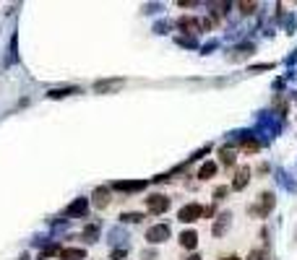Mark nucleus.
I'll return each instance as SVG.
<instances>
[{
	"mask_svg": "<svg viewBox=\"0 0 297 260\" xmlns=\"http://www.w3.org/2000/svg\"><path fill=\"white\" fill-rule=\"evenodd\" d=\"M89 211V200L86 198H78L76 203H73V206H68V216H84V213Z\"/></svg>",
	"mask_w": 297,
	"mask_h": 260,
	"instance_id": "nucleus-5",
	"label": "nucleus"
},
{
	"mask_svg": "<svg viewBox=\"0 0 297 260\" xmlns=\"http://www.w3.org/2000/svg\"><path fill=\"white\" fill-rule=\"evenodd\" d=\"M146 206L151 213H164L169 208V198L167 195H148L146 198Z\"/></svg>",
	"mask_w": 297,
	"mask_h": 260,
	"instance_id": "nucleus-3",
	"label": "nucleus"
},
{
	"mask_svg": "<svg viewBox=\"0 0 297 260\" xmlns=\"http://www.w3.org/2000/svg\"><path fill=\"white\" fill-rule=\"evenodd\" d=\"M201 216H203V206H198V203H188V206H182V208L177 211V219L185 221V224L198 221Z\"/></svg>",
	"mask_w": 297,
	"mask_h": 260,
	"instance_id": "nucleus-1",
	"label": "nucleus"
},
{
	"mask_svg": "<svg viewBox=\"0 0 297 260\" xmlns=\"http://www.w3.org/2000/svg\"><path fill=\"white\" fill-rule=\"evenodd\" d=\"M65 94H78V88H55V91H50L52 99H60V96H65Z\"/></svg>",
	"mask_w": 297,
	"mask_h": 260,
	"instance_id": "nucleus-18",
	"label": "nucleus"
},
{
	"mask_svg": "<svg viewBox=\"0 0 297 260\" xmlns=\"http://www.w3.org/2000/svg\"><path fill=\"white\" fill-rule=\"evenodd\" d=\"M97 234H99V227H89L86 232H84V237L91 242V240H97Z\"/></svg>",
	"mask_w": 297,
	"mask_h": 260,
	"instance_id": "nucleus-19",
	"label": "nucleus"
},
{
	"mask_svg": "<svg viewBox=\"0 0 297 260\" xmlns=\"http://www.w3.org/2000/svg\"><path fill=\"white\" fill-rule=\"evenodd\" d=\"M240 10H243V13H253V10H256V3H240Z\"/></svg>",
	"mask_w": 297,
	"mask_h": 260,
	"instance_id": "nucleus-20",
	"label": "nucleus"
},
{
	"mask_svg": "<svg viewBox=\"0 0 297 260\" xmlns=\"http://www.w3.org/2000/svg\"><path fill=\"white\" fill-rule=\"evenodd\" d=\"M123 221L125 224H139V221H144V213H123Z\"/></svg>",
	"mask_w": 297,
	"mask_h": 260,
	"instance_id": "nucleus-17",
	"label": "nucleus"
},
{
	"mask_svg": "<svg viewBox=\"0 0 297 260\" xmlns=\"http://www.w3.org/2000/svg\"><path fill=\"white\" fill-rule=\"evenodd\" d=\"M167 237H169V227H167V224H156V227H151V229L146 232V240L151 242V245L164 242Z\"/></svg>",
	"mask_w": 297,
	"mask_h": 260,
	"instance_id": "nucleus-2",
	"label": "nucleus"
},
{
	"mask_svg": "<svg viewBox=\"0 0 297 260\" xmlns=\"http://www.w3.org/2000/svg\"><path fill=\"white\" fill-rule=\"evenodd\" d=\"M86 253L81 250V247H65V250H60V260H84Z\"/></svg>",
	"mask_w": 297,
	"mask_h": 260,
	"instance_id": "nucleus-7",
	"label": "nucleus"
},
{
	"mask_svg": "<svg viewBox=\"0 0 297 260\" xmlns=\"http://www.w3.org/2000/svg\"><path fill=\"white\" fill-rule=\"evenodd\" d=\"M182 31H188V34H198V29H201V21H196V18H180V24H177Z\"/></svg>",
	"mask_w": 297,
	"mask_h": 260,
	"instance_id": "nucleus-9",
	"label": "nucleus"
},
{
	"mask_svg": "<svg viewBox=\"0 0 297 260\" xmlns=\"http://www.w3.org/2000/svg\"><path fill=\"white\" fill-rule=\"evenodd\" d=\"M222 260H240V258H237V255H224Z\"/></svg>",
	"mask_w": 297,
	"mask_h": 260,
	"instance_id": "nucleus-23",
	"label": "nucleus"
},
{
	"mask_svg": "<svg viewBox=\"0 0 297 260\" xmlns=\"http://www.w3.org/2000/svg\"><path fill=\"white\" fill-rule=\"evenodd\" d=\"M107 203H110V190H107V187L94 190V206H97V208H105Z\"/></svg>",
	"mask_w": 297,
	"mask_h": 260,
	"instance_id": "nucleus-10",
	"label": "nucleus"
},
{
	"mask_svg": "<svg viewBox=\"0 0 297 260\" xmlns=\"http://www.w3.org/2000/svg\"><path fill=\"white\" fill-rule=\"evenodd\" d=\"M214 174H216V164H214V162H206V164L198 169V177H201V179H209V177H214Z\"/></svg>",
	"mask_w": 297,
	"mask_h": 260,
	"instance_id": "nucleus-12",
	"label": "nucleus"
},
{
	"mask_svg": "<svg viewBox=\"0 0 297 260\" xmlns=\"http://www.w3.org/2000/svg\"><path fill=\"white\" fill-rule=\"evenodd\" d=\"M240 149H243V151H250V154H256V151L261 149V143L253 141V138H243V141H240Z\"/></svg>",
	"mask_w": 297,
	"mask_h": 260,
	"instance_id": "nucleus-15",
	"label": "nucleus"
},
{
	"mask_svg": "<svg viewBox=\"0 0 297 260\" xmlns=\"http://www.w3.org/2000/svg\"><path fill=\"white\" fill-rule=\"evenodd\" d=\"M248 260H264V253H258V250H253L248 255Z\"/></svg>",
	"mask_w": 297,
	"mask_h": 260,
	"instance_id": "nucleus-22",
	"label": "nucleus"
},
{
	"mask_svg": "<svg viewBox=\"0 0 297 260\" xmlns=\"http://www.w3.org/2000/svg\"><path fill=\"white\" fill-rule=\"evenodd\" d=\"M146 182H115V190H128V193H133V190H144Z\"/></svg>",
	"mask_w": 297,
	"mask_h": 260,
	"instance_id": "nucleus-14",
	"label": "nucleus"
},
{
	"mask_svg": "<svg viewBox=\"0 0 297 260\" xmlns=\"http://www.w3.org/2000/svg\"><path fill=\"white\" fill-rule=\"evenodd\" d=\"M219 156H222V164H227V167H230V164L235 162V151H232V149H222V151H219Z\"/></svg>",
	"mask_w": 297,
	"mask_h": 260,
	"instance_id": "nucleus-16",
	"label": "nucleus"
},
{
	"mask_svg": "<svg viewBox=\"0 0 297 260\" xmlns=\"http://www.w3.org/2000/svg\"><path fill=\"white\" fill-rule=\"evenodd\" d=\"M224 195H227V187H216L214 190V200H222Z\"/></svg>",
	"mask_w": 297,
	"mask_h": 260,
	"instance_id": "nucleus-21",
	"label": "nucleus"
},
{
	"mask_svg": "<svg viewBox=\"0 0 297 260\" xmlns=\"http://www.w3.org/2000/svg\"><path fill=\"white\" fill-rule=\"evenodd\" d=\"M248 179H250V169H248V167H243V169H240V172L235 174L232 187H235V190H243V187L248 185Z\"/></svg>",
	"mask_w": 297,
	"mask_h": 260,
	"instance_id": "nucleus-8",
	"label": "nucleus"
},
{
	"mask_svg": "<svg viewBox=\"0 0 297 260\" xmlns=\"http://www.w3.org/2000/svg\"><path fill=\"white\" fill-rule=\"evenodd\" d=\"M180 245L185 247V250H193V247L198 245V234L193 232V229H188V232H182L180 234Z\"/></svg>",
	"mask_w": 297,
	"mask_h": 260,
	"instance_id": "nucleus-6",
	"label": "nucleus"
},
{
	"mask_svg": "<svg viewBox=\"0 0 297 260\" xmlns=\"http://www.w3.org/2000/svg\"><path fill=\"white\" fill-rule=\"evenodd\" d=\"M185 260H201V255H188Z\"/></svg>",
	"mask_w": 297,
	"mask_h": 260,
	"instance_id": "nucleus-24",
	"label": "nucleus"
},
{
	"mask_svg": "<svg viewBox=\"0 0 297 260\" xmlns=\"http://www.w3.org/2000/svg\"><path fill=\"white\" fill-rule=\"evenodd\" d=\"M271 208H274V193H264V195H261V200H258L256 213H258V216H266Z\"/></svg>",
	"mask_w": 297,
	"mask_h": 260,
	"instance_id": "nucleus-4",
	"label": "nucleus"
},
{
	"mask_svg": "<svg viewBox=\"0 0 297 260\" xmlns=\"http://www.w3.org/2000/svg\"><path fill=\"white\" fill-rule=\"evenodd\" d=\"M123 81H102V84H97L94 86V91L97 94H105V91H112V88H118Z\"/></svg>",
	"mask_w": 297,
	"mask_h": 260,
	"instance_id": "nucleus-13",
	"label": "nucleus"
},
{
	"mask_svg": "<svg viewBox=\"0 0 297 260\" xmlns=\"http://www.w3.org/2000/svg\"><path fill=\"white\" fill-rule=\"evenodd\" d=\"M230 219H232L230 213H222V216H219V221L214 224V234H216V237L227 232V227H230Z\"/></svg>",
	"mask_w": 297,
	"mask_h": 260,
	"instance_id": "nucleus-11",
	"label": "nucleus"
}]
</instances>
